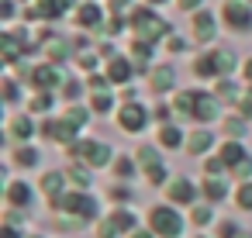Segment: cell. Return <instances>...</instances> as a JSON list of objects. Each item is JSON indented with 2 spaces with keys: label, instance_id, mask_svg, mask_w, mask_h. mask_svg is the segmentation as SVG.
<instances>
[{
  "label": "cell",
  "instance_id": "ee69618b",
  "mask_svg": "<svg viewBox=\"0 0 252 238\" xmlns=\"http://www.w3.org/2000/svg\"><path fill=\"white\" fill-rule=\"evenodd\" d=\"M131 238H149V235H145V231H135V235H131Z\"/></svg>",
  "mask_w": 252,
  "mask_h": 238
},
{
  "label": "cell",
  "instance_id": "f6af8a7d",
  "mask_svg": "<svg viewBox=\"0 0 252 238\" xmlns=\"http://www.w3.org/2000/svg\"><path fill=\"white\" fill-rule=\"evenodd\" d=\"M245 76H249V80H252V62H249V66H245Z\"/></svg>",
  "mask_w": 252,
  "mask_h": 238
},
{
  "label": "cell",
  "instance_id": "4fadbf2b",
  "mask_svg": "<svg viewBox=\"0 0 252 238\" xmlns=\"http://www.w3.org/2000/svg\"><path fill=\"white\" fill-rule=\"evenodd\" d=\"M69 4V0H42L38 4V18H59V11Z\"/></svg>",
  "mask_w": 252,
  "mask_h": 238
},
{
  "label": "cell",
  "instance_id": "d6986e66",
  "mask_svg": "<svg viewBox=\"0 0 252 238\" xmlns=\"http://www.w3.org/2000/svg\"><path fill=\"white\" fill-rule=\"evenodd\" d=\"M97 21H100V11H97L94 4L80 7V25H97Z\"/></svg>",
  "mask_w": 252,
  "mask_h": 238
},
{
  "label": "cell",
  "instance_id": "cb8c5ba5",
  "mask_svg": "<svg viewBox=\"0 0 252 238\" xmlns=\"http://www.w3.org/2000/svg\"><path fill=\"white\" fill-rule=\"evenodd\" d=\"M90 162H94V166L111 162V149H107V145H97V149H94V155H90Z\"/></svg>",
  "mask_w": 252,
  "mask_h": 238
},
{
  "label": "cell",
  "instance_id": "7dc6e473",
  "mask_svg": "<svg viewBox=\"0 0 252 238\" xmlns=\"http://www.w3.org/2000/svg\"><path fill=\"white\" fill-rule=\"evenodd\" d=\"M242 238H249V235H242Z\"/></svg>",
  "mask_w": 252,
  "mask_h": 238
},
{
  "label": "cell",
  "instance_id": "1f68e13d",
  "mask_svg": "<svg viewBox=\"0 0 252 238\" xmlns=\"http://www.w3.org/2000/svg\"><path fill=\"white\" fill-rule=\"evenodd\" d=\"M66 52H69V49H66L63 42H52V45H49V56H52V59H66Z\"/></svg>",
  "mask_w": 252,
  "mask_h": 238
},
{
  "label": "cell",
  "instance_id": "ab89813d",
  "mask_svg": "<svg viewBox=\"0 0 252 238\" xmlns=\"http://www.w3.org/2000/svg\"><path fill=\"white\" fill-rule=\"evenodd\" d=\"M4 93H7V100H18V97H14V93H18V90H14V83H11V80H7V83H4Z\"/></svg>",
  "mask_w": 252,
  "mask_h": 238
},
{
  "label": "cell",
  "instance_id": "60d3db41",
  "mask_svg": "<svg viewBox=\"0 0 252 238\" xmlns=\"http://www.w3.org/2000/svg\"><path fill=\"white\" fill-rule=\"evenodd\" d=\"M118 173H121V176H128V173H131V162H128V159H121V162H118Z\"/></svg>",
  "mask_w": 252,
  "mask_h": 238
},
{
  "label": "cell",
  "instance_id": "7a4b0ae2",
  "mask_svg": "<svg viewBox=\"0 0 252 238\" xmlns=\"http://www.w3.org/2000/svg\"><path fill=\"white\" fill-rule=\"evenodd\" d=\"M152 228H156L159 235H166V238H176V235H180V217H176V210L156 207V210H152Z\"/></svg>",
  "mask_w": 252,
  "mask_h": 238
},
{
  "label": "cell",
  "instance_id": "52a82bcc",
  "mask_svg": "<svg viewBox=\"0 0 252 238\" xmlns=\"http://www.w3.org/2000/svg\"><path fill=\"white\" fill-rule=\"evenodd\" d=\"M121 124H125L128 131H142V128H145V111H142L138 104H125V111H121Z\"/></svg>",
  "mask_w": 252,
  "mask_h": 238
},
{
  "label": "cell",
  "instance_id": "5bb4252c",
  "mask_svg": "<svg viewBox=\"0 0 252 238\" xmlns=\"http://www.w3.org/2000/svg\"><path fill=\"white\" fill-rule=\"evenodd\" d=\"M63 183H66V176H63V173H49V176L42 179V186H45V193H49L52 200L59 197V190H63Z\"/></svg>",
  "mask_w": 252,
  "mask_h": 238
},
{
  "label": "cell",
  "instance_id": "603a6c76",
  "mask_svg": "<svg viewBox=\"0 0 252 238\" xmlns=\"http://www.w3.org/2000/svg\"><path fill=\"white\" fill-rule=\"evenodd\" d=\"M138 159H142V166H145V169H149V173H152V169H162V166H159V159H156V152H152V149H142V152H138Z\"/></svg>",
  "mask_w": 252,
  "mask_h": 238
},
{
  "label": "cell",
  "instance_id": "2e32d148",
  "mask_svg": "<svg viewBox=\"0 0 252 238\" xmlns=\"http://www.w3.org/2000/svg\"><path fill=\"white\" fill-rule=\"evenodd\" d=\"M221 162H235V166L245 162V159H242V145H238V142H228V145L221 149Z\"/></svg>",
  "mask_w": 252,
  "mask_h": 238
},
{
  "label": "cell",
  "instance_id": "b9f144b4",
  "mask_svg": "<svg viewBox=\"0 0 252 238\" xmlns=\"http://www.w3.org/2000/svg\"><path fill=\"white\" fill-rule=\"evenodd\" d=\"M4 238H18V231L14 228H4Z\"/></svg>",
  "mask_w": 252,
  "mask_h": 238
},
{
  "label": "cell",
  "instance_id": "836d02e7",
  "mask_svg": "<svg viewBox=\"0 0 252 238\" xmlns=\"http://www.w3.org/2000/svg\"><path fill=\"white\" fill-rule=\"evenodd\" d=\"M69 121H73L76 128H80V124H87V111H80V107H73V111H69Z\"/></svg>",
  "mask_w": 252,
  "mask_h": 238
},
{
  "label": "cell",
  "instance_id": "ac0fdd59",
  "mask_svg": "<svg viewBox=\"0 0 252 238\" xmlns=\"http://www.w3.org/2000/svg\"><path fill=\"white\" fill-rule=\"evenodd\" d=\"M159 142H162V145H169V149H176V145H180V131H176L173 124H166V128L159 131Z\"/></svg>",
  "mask_w": 252,
  "mask_h": 238
},
{
  "label": "cell",
  "instance_id": "ba28073f",
  "mask_svg": "<svg viewBox=\"0 0 252 238\" xmlns=\"http://www.w3.org/2000/svg\"><path fill=\"white\" fill-rule=\"evenodd\" d=\"M45 135L49 138H59V142H73V135H76V124L66 118V121H52L49 128H45Z\"/></svg>",
  "mask_w": 252,
  "mask_h": 238
},
{
  "label": "cell",
  "instance_id": "8fae6325",
  "mask_svg": "<svg viewBox=\"0 0 252 238\" xmlns=\"http://www.w3.org/2000/svg\"><path fill=\"white\" fill-rule=\"evenodd\" d=\"M169 197L180 200V204H187V200H193V186L187 179H176V183H169Z\"/></svg>",
  "mask_w": 252,
  "mask_h": 238
},
{
  "label": "cell",
  "instance_id": "8992f818",
  "mask_svg": "<svg viewBox=\"0 0 252 238\" xmlns=\"http://www.w3.org/2000/svg\"><path fill=\"white\" fill-rule=\"evenodd\" d=\"M131 224H135V217H131L128 210H118L111 221H104V224H100V238H114L121 228H131Z\"/></svg>",
  "mask_w": 252,
  "mask_h": 238
},
{
  "label": "cell",
  "instance_id": "83f0119b",
  "mask_svg": "<svg viewBox=\"0 0 252 238\" xmlns=\"http://www.w3.org/2000/svg\"><path fill=\"white\" fill-rule=\"evenodd\" d=\"M207 197H211V200H221V197H224V183L211 179V183H207Z\"/></svg>",
  "mask_w": 252,
  "mask_h": 238
},
{
  "label": "cell",
  "instance_id": "44dd1931",
  "mask_svg": "<svg viewBox=\"0 0 252 238\" xmlns=\"http://www.w3.org/2000/svg\"><path fill=\"white\" fill-rule=\"evenodd\" d=\"M152 87H156V90H166V87H173V73H169V69H159V73L152 76Z\"/></svg>",
  "mask_w": 252,
  "mask_h": 238
},
{
  "label": "cell",
  "instance_id": "7402d4cb",
  "mask_svg": "<svg viewBox=\"0 0 252 238\" xmlns=\"http://www.w3.org/2000/svg\"><path fill=\"white\" fill-rule=\"evenodd\" d=\"M207 145H211V135H207V131H197V135L190 138V152H204Z\"/></svg>",
  "mask_w": 252,
  "mask_h": 238
},
{
  "label": "cell",
  "instance_id": "7c38bea8",
  "mask_svg": "<svg viewBox=\"0 0 252 238\" xmlns=\"http://www.w3.org/2000/svg\"><path fill=\"white\" fill-rule=\"evenodd\" d=\"M107 76H111L114 83H125V80L131 76V66H128L125 59H111V69H107Z\"/></svg>",
  "mask_w": 252,
  "mask_h": 238
},
{
  "label": "cell",
  "instance_id": "4316f807",
  "mask_svg": "<svg viewBox=\"0 0 252 238\" xmlns=\"http://www.w3.org/2000/svg\"><path fill=\"white\" fill-rule=\"evenodd\" d=\"M69 176H73V183H80V186H87V183H90V173H87V169H80V166H73V169H69Z\"/></svg>",
  "mask_w": 252,
  "mask_h": 238
},
{
  "label": "cell",
  "instance_id": "9a60e30c",
  "mask_svg": "<svg viewBox=\"0 0 252 238\" xmlns=\"http://www.w3.org/2000/svg\"><path fill=\"white\" fill-rule=\"evenodd\" d=\"M7 200H11V204H32V190H28L25 183H11Z\"/></svg>",
  "mask_w": 252,
  "mask_h": 238
},
{
  "label": "cell",
  "instance_id": "f546056e",
  "mask_svg": "<svg viewBox=\"0 0 252 238\" xmlns=\"http://www.w3.org/2000/svg\"><path fill=\"white\" fill-rule=\"evenodd\" d=\"M14 135H21V138L32 135V121H28V118H18V121H14Z\"/></svg>",
  "mask_w": 252,
  "mask_h": 238
},
{
  "label": "cell",
  "instance_id": "4dcf8cb0",
  "mask_svg": "<svg viewBox=\"0 0 252 238\" xmlns=\"http://www.w3.org/2000/svg\"><path fill=\"white\" fill-rule=\"evenodd\" d=\"M238 204H242V207H252V183H245V186L238 190Z\"/></svg>",
  "mask_w": 252,
  "mask_h": 238
},
{
  "label": "cell",
  "instance_id": "bcb514c9",
  "mask_svg": "<svg viewBox=\"0 0 252 238\" xmlns=\"http://www.w3.org/2000/svg\"><path fill=\"white\" fill-rule=\"evenodd\" d=\"M152 4H159V0H152Z\"/></svg>",
  "mask_w": 252,
  "mask_h": 238
},
{
  "label": "cell",
  "instance_id": "5b68a950",
  "mask_svg": "<svg viewBox=\"0 0 252 238\" xmlns=\"http://www.w3.org/2000/svg\"><path fill=\"white\" fill-rule=\"evenodd\" d=\"M224 21H228L231 28H249V25H252V14H249L245 4L231 0V4H224Z\"/></svg>",
  "mask_w": 252,
  "mask_h": 238
},
{
  "label": "cell",
  "instance_id": "277c9868",
  "mask_svg": "<svg viewBox=\"0 0 252 238\" xmlns=\"http://www.w3.org/2000/svg\"><path fill=\"white\" fill-rule=\"evenodd\" d=\"M59 204H63V210H73V214H80V217H94V214H97V204H94L90 197H80V193L63 197Z\"/></svg>",
  "mask_w": 252,
  "mask_h": 238
},
{
  "label": "cell",
  "instance_id": "9c48e42d",
  "mask_svg": "<svg viewBox=\"0 0 252 238\" xmlns=\"http://www.w3.org/2000/svg\"><path fill=\"white\" fill-rule=\"evenodd\" d=\"M193 31H197V42H211V35H214V18L211 14H193Z\"/></svg>",
  "mask_w": 252,
  "mask_h": 238
},
{
  "label": "cell",
  "instance_id": "7bdbcfd3",
  "mask_svg": "<svg viewBox=\"0 0 252 238\" xmlns=\"http://www.w3.org/2000/svg\"><path fill=\"white\" fill-rule=\"evenodd\" d=\"M180 4H183V11H190V7L197 4V0H180Z\"/></svg>",
  "mask_w": 252,
  "mask_h": 238
},
{
  "label": "cell",
  "instance_id": "30bf717a",
  "mask_svg": "<svg viewBox=\"0 0 252 238\" xmlns=\"http://www.w3.org/2000/svg\"><path fill=\"white\" fill-rule=\"evenodd\" d=\"M32 83L35 87H52V83H59V73L49 69V66H38V69H32Z\"/></svg>",
  "mask_w": 252,
  "mask_h": 238
},
{
  "label": "cell",
  "instance_id": "74e56055",
  "mask_svg": "<svg viewBox=\"0 0 252 238\" xmlns=\"http://www.w3.org/2000/svg\"><path fill=\"white\" fill-rule=\"evenodd\" d=\"M235 173H238V176H249V173H252V162H238Z\"/></svg>",
  "mask_w": 252,
  "mask_h": 238
},
{
  "label": "cell",
  "instance_id": "d4e9b609",
  "mask_svg": "<svg viewBox=\"0 0 252 238\" xmlns=\"http://www.w3.org/2000/svg\"><path fill=\"white\" fill-rule=\"evenodd\" d=\"M197 73H200V76H211V73H218V66H214V56H211V59H200V62H197Z\"/></svg>",
  "mask_w": 252,
  "mask_h": 238
},
{
  "label": "cell",
  "instance_id": "f35d334b",
  "mask_svg": "<svg viewBox=\"0 0 252 238\" xmlns=\"http://www.w3.org/2000/svg\"><path fill=\"white\" fill-rule=\"evenodd\" d=\"M242 111H245V114H252V90L242 97Z\"/></svg>",
  "mask_w": 252,
  "mask_h": 238
},
{
  "label": "cell",
  "instance_id": "f1b7e54d",
  "mask_svg": "<svg viewBox=\"0 0 252 238\" xmlns=\"http://www.w3.org/2000/svg\"><path fill=\"white\" fill-rule=\"evenodd\" d=\"M218 93H221V100H235V87H231L228 80H221V83H218Z\"/></svg>",
  "mask_w": 252,
  "mask_h": 238
},
{
  "label": "cell",
  "instance_id": "6da1fadb",
  "mask_svg": "<svg viewBox=\"0 0 252 238\" xmlns=\"http://www.w3.org/2000/svg\"><path fill=\"white\" fill-rule=\"evenodd\" d=\"M131 21H135L138 38H142V42H156L159 35H166V21H159L152 11H135V14H131Z\"/></svg>",
  "mask_w": 252,
  "mask_h": 238
},
{
  "label": "cell",
  "instance_id": "3957f363",
  "mask_svg": "<svg viewBox=\"0 0 252 238\" xmlns=\"http://www.w3.org/2000/svg\"><path fill=\"white\" fill-rule=\"evenodd\" d=\"M190 114L200 118V121H211V118L218 114L214 97H207V93H190Z\"/></svg>",
  "mask_w": 252,
  "mask_h": 238
},
{
  "label": "cell",
  "instance_id": "ffe728a7",
  "mask_svg": "<svg viewBox=\"0 0 252 238\" xmlns=\"http://www.w3.org/2000/svg\"><path fill=\"white\" fill-rule=\"evenodd\" d=\"M231 62H235V56H231L228 49H224V52H214V66H218L221 73H228V69H231Z\"/></svg>",
  "mask_w": 252,
  "mask_h": 238
},
{
  "label": "cell",
  "instance_id": "d6a6232c",
  "mask_svg": "<svg viewBox=\"0 0 252 238\" xmlns=\"http://www.w3.org/2000/svg\"><path fill=\"white\" fill-rule=\"evenodd\" d=\"M94 107H97V111H111V97H107V93H97V97H94Z\"/></svg>",
  "mask_w": 252,
  "mask_h": 238
},
{
  "label": "cell",
  "instance_id": "484cf974",
  "mask_svg": "<svg viewBox=\"0 0 252 238\" xmlns=\"http://www.w3.org/2000/svg\"><path fill=\"white\" fill-rule=\"evenodd\" d=\"M18 162H21V166H35V162H38L35 149H21V152H18Z\"/></svg>",
  "mask_w": 252,
  "mask_h": 238
},
{
  "label": "cell",
  "instance_id": "e575fe53",
  "mask_svg": "<svg viewBox=\"0 0 252 238\" xmlns=\"http://www.w3.org/2000/svg\"><path fill=\"white\" fill-rule=\"evenodd\" d=\"M193 221H197V224H207V221H211V210H207V207H197V210H193Z\"/></svg>",
  "mask_w": 252,
  "mask_h": 238
},
{
  "label": "cell",
  "instance_id": "8d00e7d4",
  "mask_svg": "<svg viewBox=\"0 0 252 238\" xmlns=\"http://www.w3.org/2000/svg\"><path fill=\"white\" fill-rule=\"evenodd\" d=\"M242 131H245V124H242L238 118H231V121H228V135H242Z\"/></svg>",
  "mask_w": 252,
  "mask_h": 238
},
{
  "label": "cell",
  "instance_id": "e0dca14e",
  "mask_svg": "<svg viewBox=\"0 0 252 238\" xmlns=\"http://www.w3.org/2000/svg\"><path fill=\"white\" fill-rule=\"evenodd\" d=\"M0 49H4V59H7V62H14V59H18V52H21V45H18V38H14V35L0 38Z\"/></svg>",
  "mask_w": 252,
  "mask_h": 238
},
{
  "label": "cell",
  "instance_id": "d590c367",
  "mask_svg": "<svg viewBox=\"0 0 252 238\" xmlns=\"http://www.w3.org/2000/svg\"><path fill=\"white\" fill-rule=\"evenodd\" d=\"M149 59V45H138L135 42V62H145Z\"/></svg>",
  "mask_w": 252,
  "mask_h": 238
}]
</instances>
